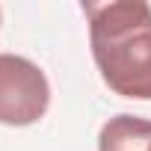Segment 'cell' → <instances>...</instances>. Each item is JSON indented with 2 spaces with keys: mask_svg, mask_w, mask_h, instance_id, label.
Instances as JSON below:
<instances>
[{
  "mask_svg": "<svg viewBox=\"0 0 151 151\" xmlns=\"http://www.w3.org/2000/svg\"><path fill=\"white\" fill-rule=\"evenodd\" d=\"M101 80L122 98L151 101V6L145 0L83 3Z\"/></svg>",
  "mask_w": 151,
  "mask_h": 151,
  "instance_id": "cell-1",
  "label": "cell"
},
{
  "mask_svg": "<svg viewBox=\"0 0 151 151\" xmlns=\"http://www.w3.org/2000/svg\"><path fill=\"white\" fill-rule=\"evenodd\" d=\"M50 107V83L27 56L0 53V124H36Z\"/></svg>",
  "mask_w": 151,
  "mask_h": 151,
  "instance_id": "cell-2",
  "label": "cell"
},
{
  "mask_svg": "<svg viewBox=\"0 0 151 151\" xmlns=\"http://www.w3.org/2000/svg\"><path fill=\"white\" fill-rule=\"evenodd\" d=\"M98 151H151V119L116 116L98 133Z\"/></svg>",
  "mask_w": 151,
  "mask_h": 151,
  "instance_id": "cell-3",
  "label": "cell"
}]
</instances>
